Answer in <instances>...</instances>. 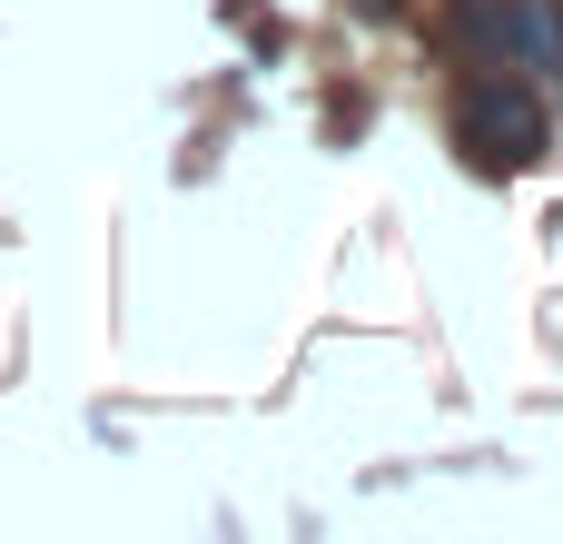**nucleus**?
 <instances>
[{
	"instance_id": "nucleus-1",
	"label": "nucleus",
	"mask_w": 563,
	"mask_h": 544,
	"mask_svg": "<svg viewBox=\"0 0 563 544\" xmlns=\"http://www.w3.org/2000/svg\"><path fill=\"white\" fill-rule=\"evenodd\" d=\"M455 139H465L485 168H525V159H544V99H534L525 79L485 69V79H465V99H455Z\"/></svg>"
},
{
	"instance_id": "nucleus-2",
	"label": "nucleus",
	"mask_w": 563,
	"mask_h": 544,
	"mask_svg": "<svg viewBox=\"0 0 563 544\" xmlns=\"http://www.w3.org/2000/svg\"><path fill=\"white\" fill-rule=\"evenodd\" d=\"M465 20L505 69H534V89H563V0H465Z\"/></svg>"
}]
</instances>
